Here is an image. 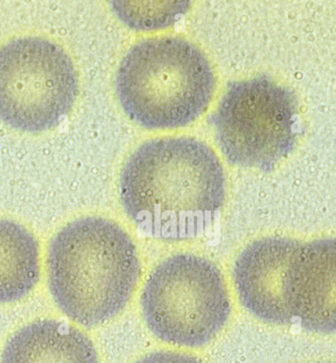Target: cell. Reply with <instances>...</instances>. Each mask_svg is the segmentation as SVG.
I'll return each instance as SVG.
<instances>
[{"label": "cell", "mask_w": 336, "mask_h": 363, "mask_svg": "<svg viewBox=\"0 0 336 363\" xmlns=\"http://www.w3.org/2000/svg\"><path fill=\"white\" fill-rule=\"evenodd\" d=\"M126 213L143 232L166 240L201 235L225 200L218 157L194 138H158L128 158L121 176Z\"/></svg>", "instance_id": "1"}, {"label": "cell", "mask_w": 336, "mask_h": 363, "mask_svg": "<svg viewBox=\"0 0 336 363\" xmlns=\"http://www.w3.org/2000/svg\"><path fill=\"white\" fill-rule=\"evenodd\" d=\"M135 245L118 224L83 218L57 232L47 255L50 294L65 316L86 327L112 319L138 284Z\"/></svg>", "instance_id": "2"}, {"label": "cell", "mask_w": 336, "mask_h": 363, "mask_svg": "<svg viewBox=\"0 0 336 363\" xmlns=\"http://www.w3.org/2000/svg\"><path fill=\"white\" fill-rule=\"evenodd\" d=\"M215 90L208 60L191 43L156 37L138 43L118 68V99L128 117L149 130H170L206 112Z\"/></svg>", "instance_id": "3"}, {"label": "cell", "mask_w": 336, "mask_h": 363, "mask_svg": "<svg viewBox=\"0 0 336 363\" xmlns=\"http://www.w3.org/2000/svg\"><path fill=\"white\" fill-rule=\"evenodd\" d=\"M144 319L170 344L201 347L226 324L231 304L223 277L211 261L177 255L159 264L144 287Z\"/></svg>", "instance_id": "4"}, {"label": "cell", "mask_w": 336, "mask_h": 363, "mask_svg": "<svg viewBox=\"0 0 336 363\" xmlns=\"http://www.w3.org/2000/svg\"><path fill=\"white\" fill-rule=\"evenodd\" d=\"M77 94V70L60 45L27 37L0 49V120L9 127L26 133L57 127Z\"/></svg>", "instance_id": "5"}, {"label": "cell", "mask_w": 336, "mask_h": 363, "mask_svg": "<svg viewBox=\"0 0 336 363\" xmlns=\"http://www.w3.org/2000/svg\"><path fill=\"white\" fill-rule=\"evenodd\" d=\"M297 100L267 77L232 83L213 117L216 138L230 162L269 171L294 148Z\"/></svg>", "instance_id": "6"}, {"label": "cell", "mask_w": 336, "mask_h": 363, "mask_svg": "<svg viewBox=\"0 0 336 363\" xmlns=\"http://www.w3.org/2000/svg\"><path fill=\"white\" fill-rule=\"evenodd\" d=\"M302 244L270 237L254 242L240 255L234 277L242 305L262 321L276 325L294 320L288 308V277Z\"/></svg>", "instance_id": "7"}, {"label": "cell", "mask_w": 336, "mask_h": 363, "mask_svg": "<svg viewBox=\"0 0 336 363\" xmlns=\"http://www.w3.org/2000/svg\"><path fill=\"white\" fill-rule=\"evenodd\" d=\"M286 298L293 318L310 332L336 328V246L333 239L302 245L288 277Z\"/></svg>", "instance_id": "8"}, {"label": "cell", "mask_w": 336, "mask_h": 363, "mask_svg": "<svg viewBox=\"0 0 336 363\" xmlns=\"http://www.w3.org/2000/svg\"><path fill=\"white\" fill-rule=\"evenodd\" d=\"M0 363H99L84 333L57 320H38L15 333Z\"/></svg>", "instance_id": "9"}, {"label": "cell", "mask_w": 336, "mask_h": 363, "mask_svg": "<svg viewBox=\"0 0 336 363\" xmlns=\"http://www.w3.org/2000/svg\"><path fill=\"white\" fill-rule=\"evenodd\" d=\"M40 277L39 244L25 227L0 219V304L24 298Z\"/></svg>", "instance_id": "10"}, {"label": "cell", "mask_w": 336, "mask_h": 363, "mask_svg": "<svg viewBox=\"0 0 336 363\" xmlns=\"http://www.w3.org/2000/svg\"><path fill=\"white\" fill-rule=\"evenodd\" d=\"M135 363H202L196 357L178 352H159L143 357Z\"/></svg>", "instance_id": "11"}]
</instances>
